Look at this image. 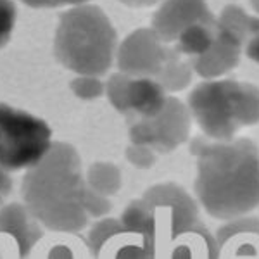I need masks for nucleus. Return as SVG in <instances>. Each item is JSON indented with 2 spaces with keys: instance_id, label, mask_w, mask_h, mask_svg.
Here are the masks:
<instances>
[{
  "instance_id": "f257e3e1",
  "label": "nucleus",
  "mask_w": 259,
  "mask_h": 259,
  "mask_svg": "<svg viewBox=\"0 0 259 259\" xmlns=\"http://www.w3.org/2000/svg\"><path fill=\"white\" fill-rule=\"evenodd\" d=\"M190 150L197 157L195 195L207 214L230 221L257 209L259 150L252 140L195 139Z\"/></svg>"
},
{
  "instance_id": "f03ea898",
  "label": "nucleus",
  "mask_w": 259,
  "mask_h": 259,
  "mask_svg": "<svg viewBox=\"0 0 259 259\" xmlns=\"http://www.w3.org/2000/svg\"><path fill=\"white\" fill-rule=\"evenodd\" d=\"M85 187L78 150L68 142H52L47 154L26 169L21 195L41 227L73 233L85 228L89 221L81 206Z\"/></svg>"
},
{
  "instance_id": "7ed1b4c3",
  "label": "nucleus",
  "mask_w": 259,
  "mask_h": 259,
  "mask_svg": "<svg viewBox=\"0 0 259 259\" xmlns=\"http://www.w3.org/2000/svg\"><path fill=\"white\" fill-rule=\"evenodd\" d=\"M118 52V35L100 7L80 4L59 16L54 56L66 69L78 74L102 76Z\"/></svg>"
},
{
  "instance_id": "20e7f679",
  "label": "nucleus",
  "mask_w": 259,
  "mask_h": 259,
  "mask_svg": "<svg viewBox=\"0 0 259 259\" xmlns=\"http://www.w3.org/2000/svg\"><path fill=\"white\" fill-rule=\"evenodd\" d=\"M52 130L35 114L0 102V168L30 169L52 145Z\"/></svg>"
},
{
  "instance_id": "39448f33",
  "label": "nucleus",
  "mask_w": 259,
  "mask_h": 259,
  "mask_svg": "<svg viewBox=\"0 0 259 259\" xmlns=\"http://www.w3.org/2000/svg\"><path fill=\"white\" fill-rule=\"evenodd\" d=\"M240 85L237 80H206L189 95L190 116L209 140H233L242 126Z\"/></svg>"
},
{
  "instance_id": "423d86ee",
  "label": "nucleus",
  "mask_w": 259,
  "mask_h": 259,
  "mask_svg": "<svg viewBox=\"0 0 259 259\" xmlns=\"http://www.w3.org/2000/svg\"><path fill=\"white\" fill-rule=\"evenodd\" d=\"M149 209L150 244L149 247L171 244L177 237L199 223V206L194 197L177 183H157L142 195Z\"/></svg>"
},
{
  "instance_id": "0eeeda50",
  "label": "nucleus",
  "mask_w": 259,
  "mask_h": 259,
  "mask_svg": "<svg viewBox=\"0 0 259 259\" xmlns=\"http://www.w3.org/2000/svg\"><path fill=\"white\" fill-rule=\"evenodd\" d=\"M192 126L190 111L182 100L169 97L159 114L140 118L130 128V140L135 145H147L156 152H171L189 140Z\"/></svg>"
},
{
  "instance_id": "6e6552de",
  "label": "nucleus",
  "mask_w": 259,
  "mask_h": 259,
  "mask_svg": "<svg viewBox=\"0 0 259 259\" xmlns=\"http://www.w3.org/2000/svg\"><path fill=\"white\" fill-rule=\"evenodd\" d=\"M169 50L152 28L132 31L118 45L116 62L121 73L133 78H156Z\"/></svg>"
},
{
  "instance_id": "1a4fd4ad",
  "label": "nucleus",
  "mask_w": 259,
  "mask_h": 259,
  "mask_svg": "<svg viewBox=\"0 0 259 259\" xmlns=\"http://www.w3.org/2000/svg\"><path fill=\"white\" fill-rule=\"evenodd\" d=\"M194 24H216L211 9L204 0H162L152 18V30L164 44L177 41Z\"/></svg>"
},
{
  "instance_id": "9d476101",
  "label": "nucleus",
  "mask_w": 259,
  "mask_h": 259,
  "mask_svg": "<svg viewBox=\"0 0 259 259\" xmlns=\"http://www.w3.org/2000/svg\"><path fill=\"white\" fill-rule=\"evenodd\" d=\"M220 259H259V218L230 220L216 233Z\"/></svg>"
},
{
  "instance_id": "9b49d317",
  "label": "nucleus",
  "mask_w": 259,
  "mask_h": 259,
  "mask_svg": "<svg viewBox=\"0 0 259 259\" xmlns=\"http://www.w3.org/2000/svg\"><path fill=\"white\" fill-rule=\"evenodd\" d=\"M242 50H244V41L216 28L214 41L209 50L192 59V68L204 80H220L228 71L237 68Z\"/></svg>"
},
{
  "instance_id": "f8f14e48",
  "label": "nucleus",
  "mask_w": 259,
  "mask_h": 259,
  "mask_svg": "<svg viewBox=\"0 0 259 259\" xmlns=\"http://www.w3.org/2000/svg\"><path fill=\"white\" fill-rule=\"evenodd\" d=\"M0 233H7L16 240L21 257H26L41 239L40 223L19 202H9L0 207Z\"/></svg>"
},
{
  "instance_id": "ddd939ff",
  "label": "nucleus",
  "mask_w": 259,
  "mask_h": 259,
  "mask_svg": "<svg viewBox=\"0 0 259 259\" xmlns=\"http://www.w3.org/2000/svg\"><path fill=\"white\" fill-rule=\"evenodd\" d=\"M168 259H220L216 235L197 223L171 242Z\"/></svg>"
},
{
  "instance_id": "4468645a",
  "label": "nucleus",
  "mask_w": 259,
  "mask_h": 259,
  "mask_svg": "<svg viewBox=\"0 0 259 259\" xmlns=\"http://www.w3.org/2000/svg\"><path fill=\"white\" fill-rule=\"evenodd\" d=\"M168 99V92L162 89L156 78H133L132 80L128 106L130 112H135L139 118H154L156 114H159Z\"/></svg>"
},
{
  "instance_id": "2eb2a0df",
  "label": "nucleus",
  "mask_w": 259,
  "mask_h": 259,
  "mask_svg": "<svg viewBox=\"0 0 259 259\" xmlns=\"http://www.w3.org/2000/svg\"><path fill=\"white\" fill-rule=\"evenodd\" d=\"M192 74H194V68L182 57V54L171 49L168 54V59L162 64L159 74L156 80L161 83V87L166 92H180L185 90L192 81Z\"/></svg>"
},
{
  "instance_id": "dca6fc26",
  "label": "nucleus",
  "mask_w": 259,
  "mask_h": 259,
  "mask_svg": "<svg viewBox=\"0 0 259 259\" xmlns=\"http://www.w3.org/2000/svg\"><path fill=\"white\" fill-rule=\"evenodd\" d=\"M87 187L99 194L111 197V195L118 194V190L123 185V177L121 171L114 162L107 161H97L90 166L85 177Z\"/></svg>"
},
{
  "instance_id": "f3484780",
  "label": "nucleus",
  "mask_w": 259,
  "mask_h": 259,
  "mask_svg": "<svg viewBox=\"0 0 259 259\" xmlns=\"http://www.w3.org/2000/svg\"><path fill=\"white\" fill-rule=\"evenodd\" d=\"M216 24H194L177 38V52L192 59L207 52L214 41Z\"/></svg>"
},
{
  "instance_id": "a211bd4d",
  "label": "nucleus",
  "mask_w": 259,
  "mask_h": 259,
  "mask_svg": "<svg viewBox=\"0 0 259 259\" xmlns=\"http://www.w3.org/2000/svg\"><path fill=\"white\" fill-rule=\"evenodd\" d=\"M257 16H249L242 7L239 6H227L223 11H221L218 21H216V28L218 30H223L230 33V35L237 36L244 41L249 38L250 31H252L254 24H256Z\"/></svg>"
},
{
  "instance_id": "6ab92c4d",
  "label": "nucleus",
  "mask_w": 259,
  "mask_h": 259,
  "mask_svg": "<svg viewBox=\"0 0 259 259\" xmlns=\"http://www.w3.org/2000/svg\"><path fill=\"white\" fill-rule=\"evenodd\" d=\"M121 225H123L124 233H133L139 235L145 245L150 244V218L149 209L145 206L144 199L132 200L126 207H124L123 214H121Z\"/></svg>"
},
{
  "instance_id": "aec40b11",
  "label": "nucleus",
  "mask_w": 259,
  "mask_h": 259,
  "mask_svg": "<svg viewBox=\"0 0 259 259\" xmlns=\"http://www.w3.org/2000/svg\"><path fill=\"white\" fill-rule=\"evenodd\" d=\"M133 76H128L124 73H114L109 76V80L106 81V95L109 99L111 106L114 107L118 112L128 114L130 106H128V97H130V85H132Z\"/></svg>"
},
{
  "instance_id": "412c9836",
  "label": "nucleus",
  "mask_w": 259,
  "mask_h": 259,
  "mask_svg": "<svg viewBox=\"0 0 259 259\" xmlns=\"http://www.w3.org/2000/svg\"><path fill=\"white\" fill-rule=\"evenodd\" d=\"M121 233H124V230L119 220L102 218L100 221H97L89 233V245L92 252H94V256H99L104 245L114 239L116 235H121Z\"/></svg>"
},
{
  "instance_id": "4be33fe9",
  "label": "nucleus",
  "mask_w": 259,
  "mask_h": 259,
  "mask_svg": "<svg viewBox=\"0 0 259 259\" xmlns=\"http://www.w3.org/2000/svg\"><path fill=\"white\" fill-rule=\"evenodd\" d=\"M71 92L74 97L81 100H97L106 95V83L100 80V76H89V74H78L71 81Z\"/></svg>"
},
{
  "instance_id": "5701e85b",
  "label": "nucleus",
  "mask_w": 259,
  "mask_h": 259,
  "mask_svg": "<svg viewBox=\"0 0 259 259\" xmlns=\"http://www.w3.org/2000/svg\"><path fill=\"white\" fill-rule=\"evenodd\" d=\"M81 206L89 218L90 216H94V218H104V216L109 214L112 209L109 197H106V195L89 189V187H85V190H83Z\"/></svg>"
},
{
  "instance_id": "b1692460",
  "label": "nucleus",
  "mask_w": 259,
  "mask_h": 259,
  "mask_svg": "<svg viewBox=\"0 0 259 259\" xmlns=\"http://www.w3.org/2000/svg\"><path fill=\"white\" fill-rule=\"evenodd\" d=\"M16 4L12 0H0V49L11 41L16 24Z\"/></svg>"
},
{
  "instance_id": "393cba45",
  "label": "nucleus",
  "mask_w": 259,
  "mask_h": 259,
  "mask_svg": "<svg viewBox=\"0 0 259 259\" xmlns=\"http://www.w3.org/2000/svg\"><path fill=\"white\" fill-rule=\"evenodd\" d=\"M157 157V152L152 147H147V145H135L130 144L126 149V159L132 166L139 169H149L154 166Z\"/></svg>"
},
{
  "instance_id": "a878e982",
  "label": "nucleus",
  "mask_w": 259,
  "mask_h": 259,
  "mask_svg": "<svg viewBox=\"0 0 259 259\" xmlns=\"http://www.w3.org/2000/svg\"><path fill=\"white\" fill-rule=\"evenodd\" d=\"M24 6L35 7V9H56V7L64 6H80V4H87L89 0H19Z\"/></svg>"
},
{
  "instance_id": "bb28decb",
  "label": "nucleus",
  "mask_w": 259,
  "mask_h": 259,
  "mask_svg": "<svg viewBox=\"0 0 259 259\" xmlns=\"http://www.w3.org/2000/svg\"><path fill=\"white\" fill-rule=\"evenodd\" d=\"M244 52L250 61H254L259 64V16L256 19V24H254L252 31H250L249 38L245 40Z\"/></svg>"
},
{
  "instance_id": "cd10ccee",
  "label": "nucleus",
  "mask_w": 259,
  "mask_h": 259,
  "mask_svg": "<svg viewBox=\"0 0 259 259\" xmlns=\"http://www.w3.org/2000/svg\"><path fill=\"white\" fill-rule=\"evenodd\" d=\"M11 190H12V178L9 171L0 168V207L4 206V200L9 197Z\"/></svg>"
},
{
  "instance_id": "c85d7f7f",
  "label": "nucleus",
  "mask_w": 259,
  "mask_h": 259,
  "mask_svg": "<svg viewBox=\"0 0 259 259\" xmlns=\"http://www.w3.org/2000/svg\"><path fill=\"white\" fill-rule=\"evenodd\" d=\"M49 259H74V257H73V254H71V250L68 247H64V245H57V247H54L52 250H50Z\"/></svg>"
},
{
  "instance_id": "c756f323",
  "label": "nucleus",
  "mask_w": 259,
  "mask_h": 259,
  "mask_svg": "<svg viewBox=\"0 0 259 259\" xmlns=\"http://www.w3.org/2000/svg\"><path fill=\"white\" fill-rule=\"evenodd\" d=\"M119 2L128 7H133V9H144V7H150L157 2H162V0H119Z\"/></svg>"
},
{
  "instance_id": "7c9ffc66",
  "label": "nucleus",
  "mask_w": 259,
  "mask_h": 259,
  "mask_svg": "<svg viewBox=\"0 0 259 259\" xmlns=\"http://www.w3.org/2000/svg\"><path fill=\"white\" fill-rule=\"evenodd\" d=\"M250 4H252V7H254V11L259 14V0H250Z\"/></svg>"
}]
</instances>
